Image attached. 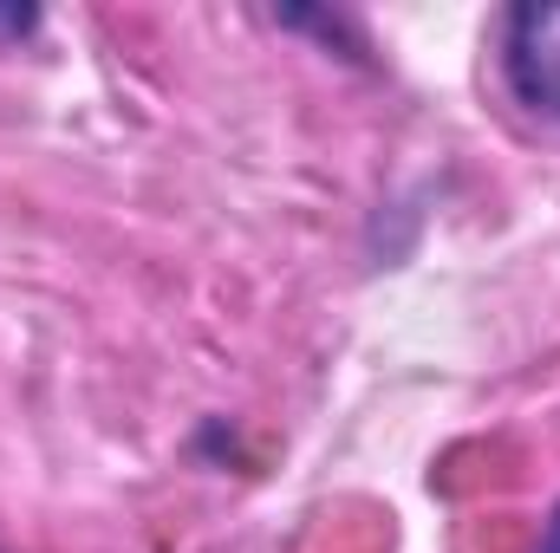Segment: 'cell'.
I'll use <instances>...</instances> for the list:
<instances>
[{
  "instance_id": "obj_2",
  "label": "cell",
  "mask_w": 560,
  "mask_h": 553,
  "mask_svg": "<svg viewBox=\"0 0 560 553\" xmlns=\"http://www.w3.org/2000/svg\"><path fill=\"white\" fill-rule=\"evenodd\" d=\"M26 26H33V13H26V7H20V13H0V33H26Z\"/></svg>"
},
{
  "instance_id": "obj_3",
  "label": "cell",
  "mask_w": 560,
  "mask_h": 553,
  "mask_svg": "<svg viewBox=\"0 0 560 553\" xmlns=\"http://www.w3.org/2000/svg\"><path fill=\"white\" fill-rule=\"evenodd\" d=\"M541 553H560V508H555V521H548V534H541Z\"/></svg>"
},
{
  "instance_id": "obj_1",
  "label": "cell",
  "mask_w": 560,
  "mask_h": 553,
  "mask_svg": "<svg viewBox=\"0 0 560 553\" xmlns=\"http://www.w3.org/2000/svg\"><path fill=\"white\" fill-rule=\"evenodd\" d=\"M502 72L509 92L560 125V7H515L502 26Z\"/></svg>"
}]
</instances>
